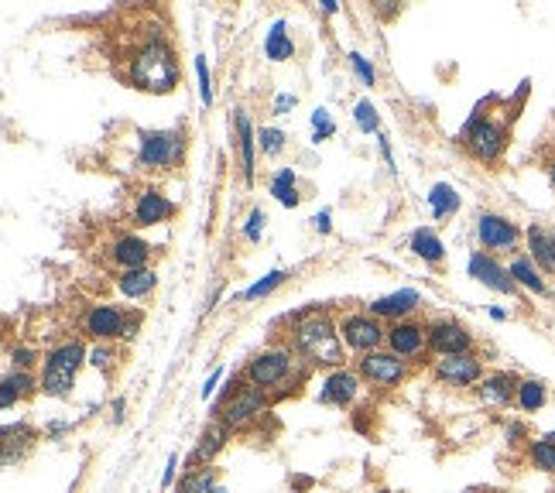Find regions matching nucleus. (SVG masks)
I'll use <instances>...</instances> for the list:
<instances>
[{
    "instance_id": "nucleus-31",
    "label": "nucleus",
    "mask_w": 555,
    "mask_h": 493,
    "mask_svg": "<svg viewBox=\"0 0 555 493\" xmlns=\"http://www.w3.org/2000/svg\"><path fill=\"white\" fill-rule=\"evenodd\" d=\"M216 470L213 466H203V470H185L182 480L175 483V493H216Z\"/></svg>"
},
{
    "instance_id": "nucleus-37",
    "label": "nucleus",
    "mask_w": 555,
    "mask_h": 493,
    "mask_svg": "<svg viewBox=\"0 0 555 493\" xmlns=\"http://www.w3.org/2000/svg\"><path fill=\"white\" fill-rule=\"evenodd\" d=\"M353 117H357V127L364 134H377V127H381V117H377V110H374V103H370V100H360Z\"/></svg>"
},
{
    "instance_id": "nucleus-46",
    "label": "nucleus",
    "mask_w": 555,
    "mask_h": 493,
    "mask_svg": "<svg viewBox=\"0 0 555 493\" xmlns=\"http://www.w3.org/2000/svg\"><path fill=\"white\" fill-rule=\"evenodd\" d=\"M312 223H316L319 233H329V230H333V223H329V209H323V213H316V220H312Z\"/></svg>"
},
{
    "instance_id": "nucleus-9",
    "label": "nucleus",
    "mask_w": 555,
    "mask_h": 493,
    "mask_svg": "<svg viewBox=\"0 0 555 493\" xmlns=\"http://www.w3.org/2000/svg\"><path fill=\"white\" fill-rule=\"evenodd\" d=\"M83 329L100 343H110V339H134L141 329V312H124L117 305H93L90 312L83 315Z\"/></svg>"
},
{
    "instance_id": "nucleus-32",
    "label": "nucleus",
    "mask_w": 555,
    "mask_h": 493,
    "mask_svg": "<svg viewBox=\"0 0 555 493\" xmlns=\"http://www.w3.org/2000/svg\"><path fill=\"white\" fill-rule=\"evenodd\" d=\"M271 196H275L285 209L299 206V189H295V172H292V168H278L275 179H271Z\"/></svg>"
},
{
    "instance_id": "nucleus-1",
    "label": "nucleus",
    "mask_w": 555,
    "mask_h": 493,
    "mask_svg": "<svg viewBox=\"0 0 555 493\" xmlns=\"http://www.w3.org/2000/svg\"><path fill=\"white\" fill-rule=\"evenodd\" d=\"M292 350L299 353L305 363H312V367L336 370L347 360V346H343V339H340V329H336V322L319 309H309L292 319Z\"/></svg>"
},
{
    "instance_id": "nucleus-16",
    "label": "nucleus",
    "mask_w": 555,
    "mask_h": 493,
    "mask_svg": "<svg viewBox=\"0 0 555 493\" xmlns=\"http://www.w3.org/2000/svg\"><path fill=\"white\" fill-rule=\"evenodd\" d=\"M518 377L511 374V370H494V374H487L484 381L473 387V398H477L484 408H511L514 398H518Z\"/></svg>"
},
{
    "instance_id": "nucleus-2",
    "label": "nucleus",
    "mask_w": 555,
    "mask_h": 493,
    "mask_svg": "<svg viewBox=\"0 0 555 493\" xmlns=\"http://www.w3.org/2000/svg\"><path fill=\"white\" fill-rule=\"evenodd\" d=\"M127 76L144 93H172L179 86V62L172 45L162 35H151L141 48H134Z\"/></svg>"
},
{
    "instance_id": "nucleus-5",
    "label": "nucleus",
    "mask_w": 555,
    "mask_h": 493,
    "mask_svg": "<svg viewBox=\"0 0 555 493\" xmlns=\"http://www.w3.org/2000/svg\"><path fill=\"white\" fill-rule=\"evenodd\" d=\"M83 363H86V350L76 339L48 350L42 360V377H38V381H42V394H48V398H69Z\"/></svg>"
},
{
    "instance_id": "nucleus-48",
    "label": "nucleus",
    "mask_w": 555,
    "mask_h": 493,
    "mask_svg": "<svg viewBox=\"0 0 555 493\" xmlns=\"http://www.w3.org/2000/svg\"><path fill=\"white\" fill-rule=\"evenodd\" d=\"M114 422H124V398L114 401Z\"/></svg>"
},
{
    "instance_id": "nucleus-47",
    "label": "nucleus",
    "mask_w": 555,
    "mask_h": 493,
    "mask_svg": "<svg viewBox=\"0 0 555 493\" xmlns=\"http://www.w3.org/2000/svg\"><path fill=\"white\" fill-rule=\"evenodd\" d=\"M288 107H295V96H278V100H275V113H285Z\"/></svg>"
},
{
    "instance_id": "nucleus-28",
    "label": "nucleus",
    "mask_w": 555,
    "mask_h": 493,
    "mask_svg": "<svg viewBox=\"0 0 555 493\" xmlns=\"http://www.w3.org/2000/svg\"><path fill=\"white\" fill-rule=\"evenodd\" d=\"M525 459H528V466H532V470L555 476V439H552V435H542V439L528 442Z\"/></svg>"
},
{
    "instance_id": "nucleus-21",
    "label": "nucleus",
    "mask_w": 555,
    "mask_h": 493,
    "mask_svg": "<svg viewBox=\"0 0 555 493\" xmlns=\"http://www.w3.org/2000/svg\"><path fill=\"white\" fill-rule=\"evenodd\" d=\"M151 244H144L141 237H134V233H120V237L110 244V261L117 264L120 271H141L148 268L151 261Z\"/></svg>"
},
{
    "instance_id": "nucleus-24",
    "label": "nucleus",
    "mask_w": 555,
    "mask_h": 493,
    "mask_svg": "<svg viewBox=\"0 0 555 493\" xmlns=\"http://www.w3.org/2000/svg\"><path fill=\"white\" fill-rule=\"evenodd\" d=\"M508 271H511L514 285L528 288V292H535V295H549V281H545V274L535 268V261L528 254H514Z\"/></svg>"
},
{
    "instance_id": "nucleus-39",
    "label": "nucleus",
    "mask_w": 555,
    "mask_h": 493,
    "mask_svg": "<svg viewBox=\"0 0 555 493\" xmlns=\"http://www.w3.org/2000/svg\"><path fill=\"white\" fill-rule=\"evenodd\" d=\"M504 439H508V446H525V442H532L528 439L525 422H518V418H511V422L504 425Z\"/></svg>"
},
{
    "instance_id": "nucleus-20",
    "label": "nucleus",
    "mask_w": 555,
    "mask_h": 493,
    "mask_svg": "<svg viewBox=\"0 0 555 493\" xmlns=\"http://www.w3.org/2000/svg\"><path fill=\"white\" fill-rule=\"evenodd\" d=\"M418 309H422V295L412 292V288H405V292H394V295H384V298H377V302L367 305V312L374 315V319H381V322L412 319Z\"/></svg>"
},
{
    "instance_id": "nucleus-13",
    "label": "nucleus",
    "mask_w": 555,
    "mask_h": 493,
    "mask_svg": "<svg viewBox=\"0 0 555 493\" xmlns=\"http://www.w3.org/2000/svg\"><path fill=\"white\" fill-rule=\"evenodd\" d=\"M384 346L405 363H425V353H429V326H422V322H415V319L391 322L388 343Z\"/></svg>"
},
{
    "instance_id": "nucleus-12",
    "label": "nucleus",
    "mask_w": 555,
    "mask_h": 493,
    "mask_svg": "<svg viewBox=\"0 0 555 493\" xmlns=\"http://www.w3.org/2000/svg\"><path fill=\"white\" fill-rule=\"evenodd\" d=\"M477 240L490 257L518 254L521 230H518V223H511L508 216H501V213H480L477 216Z\"/></svg>"
},
{
    "instance_id": "nucleus-26",
    "label": "nucleus",
    "mask_w": 555,
    "mask_h": 493,
    "mask_svg": "<svg viewBox=\"0 0 555 493\" xmlns=\"http://www.w3.org/2000/svg\"><path fill=\"white\" fill-rule=\"evenodd\" d=\"M545 404H549V387H545V381H538V377H525V381L518 384L514 408L525 411V415H535V411H542Z\"/></svg>"
},
{
    "instance_id": "nucleus-34",
    "label": "nucleus",
    "mask_w": 555,
    "mask_h": 493,
    "mask_svg": "<svg viewBox=\"0 0 555 493\" xmlns=\"http://www.w3.org/2000/svg\"><path fill=\"white\" fill-rule=\"evenodd\" d=\"M257 148H261L268 158L281 155V151H285V131H278V127H264V131L257 134Z\"/></svg>"
},
{
    "instance_id": "nucleus-18",
    "label": "nucleus",
    "mask_w": 555,
    "mask_h": 493,
    "mask_svg": "<svg viewBox=\"0 0 555 493\" xmlns=\"http://www.w3.org/2000/svg\"><path fill=\"white\" fill-rule=\"evenodd\" d=\"M230 428L220 422V418H213L203 432H199V439H196V446H192V452L185 456V466L189 470H203V466H213V459L220 456L223 449H227V442H230Z\"/></svg>"
},
{
    "instance_id": "nucleus-38",
    "label": "nucleus",
    "mask_w": 555,
    "mask_h": 493,
    "mask_svg": "<svg viewBox=\"0 0 555 493\" xmlns=\"http://www.w3.org/2000/svg\"><path fill=\"white\" fill-rule=\"evenodd\" d=\"M312 134H316V141H326V137L336 134V124H333V117H329V110L312 113Z\"/></svg>"
},
{
    "instance_id": "nucleus-41",
    "label": "nucleus",
    "mask_w": 555,
    "mask_h": 493,
    "mask_svg": "<svg viewBox=\"0 0 555 493\" xmlns=\"http://www.w3.org/2000/svg\"><path fill=\"white\" fill-rule=\"evenodd\" d=\"M264 223H268V216H264V209H254L251 220H247V226H244V237L251 240V244H257V240H261Z\"/></svg>"
},
{
    "instance_id": "nucleus-43",
    "label": "nucleus",
    "mask_w": 555,
    "mask_h": 493,
    "mask_svg": "<svg viewBox=\"0 0 555 493\" xmlns=\"http://www.w3.org/2000/svg\"><path fill=\"white\" fill-rule=\"evenodd\" d=\"M35 360H38V353L28 350V346H14V350H11V363L18 370H31V367H35Z\"/></svg>"
},
{
    "instance_id": "nucleus-3",
    "label": "nucleus",
    "mask_w": 555,
    "mask_h": 493,
    "mask_svg": "<svg viewBox=\"0 0 555 493\" xmlns=\"http://www.w3.org/2000/svg\"><path fill=\"white\" fill-rule=\"evenodd\" d=\"M487 103H480L477 113L470 117V124L463 127V144L477 161L484 165H497L508 151L511 141V120L508 117H487Z\"/></svg>"
},
{
    "instance_id": "nucleus-50",
    "label": "nucleus",
    "mask_w": 555,
    "mask_h": 493,
    "mask_svg": "<svg viewBox=\"0 0 555 493\" xmlns=\"http://www.w3.org/2000/svg\"><path fill=\"white\" fill-rule=\"evenodd\" d=\"M545 172H549V182H552V189H555V155L545 161Z\"/></svg>"
},
{
    "instance_id": "nucleus-15",
    "label": "nucleus",
    "mask_w": 555,
    "mask_h": 493,
    "mask_svg": "<svg viewBox=\"0 0 555 493\" xmlns=\"http://www.w3.org/2000/svg\"><path fill=\"white\" fill-rule=\"evenodd\" d=\"M360 374L347 367H336L319 381V404H329V408H350L353 401L360 398Z\"/></svg>"
},
{
    "instance_id": "nucleus-7",
    "label": "nucleus",
    "mask_w": 555,
    "mask_h": 493,
    "mask_svg": "<svg viewBox=\"0 0 555 493\" xmlns=\"http://www.w3.org/2000/svg\"><path fill=\"white\" fill-rule=\"evenodd\" d=\"M185 161V131H141L138 165L148 172H175Z\"/></svg>"
},
{
    "instance_id": "nucleus-40",
    "label": "nucleus",
    "mask_w": 555,
    "mask_h": 493,
    "mask_svg": "<svg viewBox=\"0 0 555 493\" xmlns=\"http://www.w3.org/2000/svg\"><path fill=\"white\" fill-rule=\"evenodd\" d=\"M350 66L357 69V76L364 79V86H374V83H377V72H374V66H370V62H367L360 52H350Z\"/></svg>"
},
{
    "instance_id": "nucleus-22",
    "label": "nucleus",
    "mask_w": 555,
    "mask_h": 493,
    "mask_svg": "<svg viewBox=\"0 0 555 493\" xmlns=\"http://www.w3.org/2000/svg\"><path fill=\"white\" fill-rule=\"evenodd\" d=\"M525 247L538 271L555 274V230H549V226H542V223H532L525 230Z\"/></svg>"
},
{
    "instance_id": "nucleus-53",
    "label": "nucleus",
    "mask_w": 555,
    "mask_h": 493,
    "mask_svg": "<svg viewBox=\"0 0 555 493\" xmlns=\"http://www.w3.org/2000/svg\"><path fill=\"white\" fill-rule=\"evenodd\" d=\"M490 319H497V322H504V319H508V312H504V309H490Z\"/></svg>"
},
{
    "instance_id": "nucleus-36",
    "label": "nucleus",
    "mask_w": 555,
    "mask_h": 493,
    "mask_svg": "<svg viewBox=\"0 0 555 493\" xmlns=\"http://www.w3.org/2000/svg\"><path fill=\"white\" fill-rule=\"evenodd\" d=\"M86 363H90V367H96V370H103V374H110V370L117 367V353L110 350L107 343H96L90 353H86Z\"/></svg>"
},
{
    "instance_id": "nucleus-49",
    "label": "nucleus",
    "mask_w": 555,
    "mask_h": 493,
    "mask_svg": "<svg viewBox=\"0 0 555 493\" xmlns=\"http://www.w3.org/2000/svg\"><path fill=\"white\" fill-rule=\"evenodd\" d=\"M62 432H69V422H55V425H48V435H62Z\"/></svg>"
},
{
    "instance_id": "nucleus-14",
    "label": "nucleus",
    "mask_w": 555,
    "mask_h": 493,
    "mask_svg": "<svg viewBox=\"0 0 555 493\" xmlns=\"http://www.w3.org/2000/svg\"><path fill=\"white\" fill-rule=\"evenodd\" d=\"M473 333L456 319L429 322V350L436 357H456V353H473Z\"/></svg>"
},
{
    "instance_id": "nucleus-25",
    "label": "nucleus",
    "mask_w": 555,
    "mask_h": 493,
    "mask_svg": "<svg viewBox=\"0 0 555 493\" xmlns=\"http://www.w3.org/2000/svg\"><path fill=\"white\" fill-rule=\"evenodd\" d=\"M254 131L251 120H247L244 110H237V148H240V172H244V182H254Z\"/></svg>"
},
{
    "instance_id": "nucleus-44",
    "label": "nucleus",
    "mask_w": 555,
    "mask_h": 493,
    "mask_svg": "<svg viewBox=\"0 0 555 493\" xmlns=\"http://www.w3.org/2000/svg\"><path fill=\"white\" fill-rule=\"evenodd\" d=\"M175 470H179V456H168L165 473H162V483H165V487H172V483H175Z\"/></svg>"
},
{
    "instance_id": "nucleus-27",
    "label": "nucleus",
    "mask_w": 555,
    "mask_h": 493,
    "mask_svg": "<svg viewBox=\"0 0 555 493\" xmlns=\"http://www.w3.org/2000/svg\"><path fill=\"white\" fill-rule=\"evenodd\" d=\"M155 285H158V274L151 271V268L120 271V278H117L120 295H127V298H144V295H151V292H155Z\"/></svg>"
},
{
    "instance_id": "nucleus-51",
    "label": "nucleus",
    "mask_w": 555,
    "mask_h": 493,
    "mask_svg": "<svg viewBox=\"0 0 555 493\" xmlns=\"http://www.w3.org/2000/svg\"><path fill=\"white\" fill-rule=\"evenodd\" d=\"M377 11H381V14H394V11H398V4H391V0H384V4L377 7Z\"/></svg>"
},
{
    "instance_id": "nucleus-23",
    "label": "nucleus",
    "mask_w": 555,
    "mask_h": 493,
    "mask_svg": "<svg viewBox=\"0 0 555 493\" xmlns=\"http://www.w3.org/2000/svg\"><path fill=\"white\" fill-rule=\"evenodd\" d=\"M35 391H42V381L38 377H31V370H7L4 374V384H0V408L11 411L14 404L31 398Z\"/></svg>"
},
{
    "instance_id": "nucleus-35",
    "label": "nucleus",
    "mask_w": 555,
    "mask_h": 493,
    "mask_svg": "<svg viewBox=\"0 0 555 493\" xmlns=\"http://www.w3.org/2000/svg\"><path fill=\"white\" fill-rule=\"evenodd\" d=\"M285 281H288V271H271L268 278H261V281H257V285L247 288L244 298H251V302H254V298H264V295H271V292H275V288L285 285Z\"/></svg>"
},
{
    "instance_id": "nucleus-30",
    "label": "nucleus",
    "mask_w": 555,
    "mask_h": 493,
    "mask_svg": "<svg viewBox=\"0 0 555 493\" xmlns=\"http://www.w3.org/2000/svg\"><path fill=\"white\" fill-rule=\"evenodd\" d=\"M264 55L271 62H288L295 55V42L285 31V21H275V28L268 31V42H264Z\"/></svg>"
},
{
    "instance_id": "nucleus-33",
    "label": "nucleus",
    "mask_w": 555,
    "mask_h": 493,
    "mask_svg": "<svg viewBox=\"0 0 555 493\" xmlns=\"http://www.w3.org/2000/svg\"><path fill=\"white\" fill-rule=\"evenodd\" d=\"M429 206H432V216L442 220V216H449V213L460 209V196H456L453 185L439 182V185H432V192H429Z\"/></svg>"
},
{
    "instance_id": "nucleus-45",
    "label": "nucleus",
    "mask_w": 555,
    "mask_h": 493,
    "mask_svg": "<svg viewBox=\"0 0 555 493\" xmlns=\"http://www.w3.org/2000/svg\"><path fill=\"white\" fill-rule=\"evenodd\" d=\"M220 377H223V370H213V374H209V381H206V387H203V398H206V401L216 394V384H220Z\"/></svg>"
},
{
    "instance_id": "nucleus-29",
    "label": "nucleus",
    "mask_w": 555,
    "mask_h": 493,
    "mask_svg": "<svg viewBox=\"0 0 555 493\" xmlns=\"http://www.w3.org/2000/svg\"><path fill=\"white\" fill-rule=\"evenodd\" d=\"M412 250H415V257H422V261H429V264L446 261V247H442V240L429 230V226H418L412 233Z\"/></svg>"
},
{
    "instance_id": "nucleus-42",
    "label": "nucleus",
    "mask_w": 555,
    "mask_h": 493,
    "mask_svg": "<svg viewBox=\"0 0 555 493\" xmlns=\"http://www.w3.org/2000/svg\"><path fill=\"white\" fill-rule=\"evenodd\" d=\"M196 76H199V93H203V103L209 107V103H213V86H209V72H206L203 55H196Z\"/></svg>"
},
{
    "instance_id": "nucleus-52",
    "label": "nucleus",
    "mask_w": 555,
    "mask_h": 493,
    "mask_svg": "<svg viewBox=\"0 0 555 493\" xmlns=\"http://www.w3.org/2000/svg\"><path fill=\"white\" fill-rule=\"evenodd\" d=\"M323 11L326 14H336V11H340V4H336V0H323Z\"/></svg>"
},
{
    "instance_id": "nucleus-17",
    "label": "nucleus",
    "mask_w": 555,
    "mask_h": 493,
    "mask_svg": "<svg viewBox=\"0 0 555 493\" xmlns=\"http://www.w3.org/2000/svg\"><path fill=\"white\" fill-rule=\"evenodd\" d=\"M470 278H477L480 285L490 288V292L518 295V285H514L511 271L504 268L497 257H490L487 250H473V254H470Z\"/></svg>"
},
{
    "instance_id": "nucleus-10",
    "label": "nucleus",
    "mask_w": 555,
    "mask_h": 493,
    "mask_svg": "<svg viewBox=\"0 0 555 493\" xmlns=\"http://www.w3.org/2000/svg\"><path fill=\"white\" fill-rule=\"evenodd\" d=\"M353 370H357L360 381H364L367 387H377V391H394V387H401L408 381L412 363L394 357L391 350H374V353H367V357H357V367Z\"/></svg>"
},
{
    "instance_id": "nucleus-19",
    "label": "nucleus",
    "mask_w": 555,
    "mask_h": 493,
    "mask_svg": "<svg viewBox=\"0 0 555 493\" xmlns=\"http://www.w3.org/2000/svg\"><path fill=\"white\" fill-rule=\"evenodd\" d=\"M172 216H175V202L165 192L141 189L138 199H134V209H131L134 226H158V223H168Z\"/></svg>"
},
{
    "instance_id": "nucleus-4",
    "label": "nucleus",
    "mask_w": 555,
    "mask_h": 493,
    "mask_svg": "<svg viewBox=\"0 0 555 493\" xmlns=\"http://www.w3.org/2000/svg\"><path fill=\"white\" fill-rule=\"evenodd\" d=\"M295 367H299V353L292 346H271V350H261L247 360L240 381L257 387V391L271 394L275 387H285L295 377Z\"/></svg>"
},
{
    "instance_id": "nucleus-6",
    "label": "nucleus",
    "mask_w": 555,
    "mask_h": 493,
    "mask_svg": "<svg viewBox=\"0 0 555 493\" xmlns=\"http://www.w3.org/2000/svg\"><path fill=\"white\" fill-rule=\"evenodd\" d=\"M264 411H268V394L257 391V387L244 384L233 377L227 394L216 404V418H220L223 425L230 428V432H244V428H251L257 418H264Z\"/></svg>"
},
{
    "instance_id": "nucleus-11",
    "label": "nucleus",
    "mask_w": 555,
    "mask_h": 493,
    "mask_svg": "<svg viewBox=\"0 0 555 493\" xmlns=\"http://www.w3.org/2000/svg\"><path fill=\"white\" fill-rule=\"evenodd\" d=\"M432 377L442 387H456V391H473L484 381V360L477 353H456V357H439L432 363Z\"/></svg>"
},
{
    "instance_id": "nucleus-8",
    "label": "nucleus",
    "mask_w": 555,
    "mask_h": 493,
    "mask_svg": "<svg viewBox=\"0 0 555 493\" xmlns=\"http://www.w3.org/2000/svg\"><path fill=\"white\" fill-rule=\"evenodd\" d=\"M336 329H340L343 346H347L350 353H357V357H367V353L381 350V346L388 343V326H384L381 319H374L370 312L340 315Z\"/></svg>"
}]
</instances>
